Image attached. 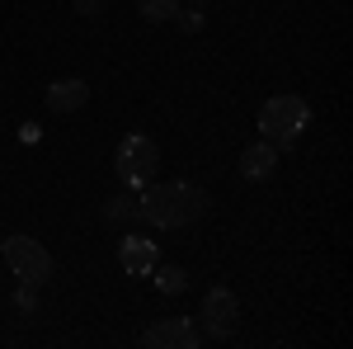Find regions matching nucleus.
<instances>
[{
	"mask_svg": "<svg viewBox=\"0 0 353 349\" xmlns=\"http://www.w3.org/2000/svg\"><path fill=\"white\" fill-rule=\"evenodd\" d=\"M208 208H212L208 189L189 185V180L137 189V217H141L146 227H161V232H179V227H193V222L208 213Z\"/></svg>",
	"mask_w": 353,
	"mask_h": 349,
	"instance_id": "nucleus-1",
	"label": "nucleus"
},
{
	"mask_svg": "<svg viewBox=\"0 0 353 349\" xmlns=\"http://www.w3.org/2000/svg\"><path fill=\"white\" fill-rule=\"evenodd\" d=\"M306 128H311V104H306L301 95H273V100H264V109H259V137L273 142L278 151L292 147Z\"/></svg>",
	"mask_w": 353,
	"mask_h": 349,
	"instance_id": "nucleus-2",
	"label": "nucleus"
},
{
	"mask_svg": "<svg viewBox=\"0 0 353 349\" xmlns=\"http://www.w3.org/2000/svg\"><path fill=\"white\" fill-rule=\"evenodd\" d=\"M113 165H118V180L128 189H146L151 175H156V165H161V147L146 133H128L118 142V161Z\"/></svg>",
	"mask_w": 353,
	"mask_h": 349,
	"instance_id": "nucleus-3",
	"label": "nucleus"
},
{
	"mask_svg": "<svg viewBox=\"0 0 353 349\" xmlns=\"http://www.w3.org/2000/svg\"><path fill=\"white\" fill-rule=\"evenodd\" d=\"M5 265L14 269V279H24V283H48L52 279V269H57V260L48 255V245L43 241H33V236H5Z\"/></svg>",
	"mask_w": 353,
	"mask_h": 349,
	"instance_id": "nucleus-4",
	"label": "nucleus"
},
{
	"mask_svg": "<svg viewBox=\"0 0 353 349\" xmlns=\"http://www.w3.org/2000/svg\"><path fill=\"white\" fill-rule=\"evenodd\" d=\"M203 326H208L212 340L236 335V326H241V297L231 293V288H208V297H203Z\"/></svg>",
	"mask_w": 353,
	"mask_h": 349,
	"instance_id": "nucleus-5",
	"label": "nucleus"
},
{
	"mask_svg": "<svg viewBox=\"0 0 353 349\" xmlns=\"http://www.w3.org/2000/svg\"><path fill=\"white\" fill-rule=\"evenodd\" d=\"M141 345H146V349H165V345L193 349V345H203V335L193 330L189 317H165V321H156L151 330H141Z\"/></svg>",
	"mask_w": 353,
	"mask_h": 349,
	"instance_id": "nucleus-6",
	"label": "nucleus"
},
{
	"mask_svg": "<svg viewBox=\"0 0 353 349\" xmlns=\"http://www.w3.org/2000/svg\"><path fill=\"white\" fill-rule=\"evenodd\" d=\"M118 265H123V274H132V279H146L151 269L161 265V260H156V241H146V236H123Z\"/></svg>",
	"mask_w": 353,
	"mask_h": 349,
	"instance_id": "nucleus-7",
	"label": "nucleus"
},
{
	"mask_svg": "<svg viewBox=\"0 0 353 349\" xmlns=\"http://www.w3.org/2000/svg\"><path fill=\"white\" fill-rule=\"evenodd\" d=\"M85 104H90V85L76 81V76L48 85V109H52V113H76V109H85Z\"/></svg>",
	"mask_w": 353,
	"mask_h": 349,
	"instance_id": "nucleus-8",
	"label": "nucleus"
},
{
	"mask_svg": "<svg viewBox=\"0 0 353 349\" xmlns=\"http://www.w3.org/2000/svg\"><path fill=\"white\" fill-rule=\"evenodd\" d=\"M273 170H278V147H273V142H254V147L241 151V175L245 180H269Z\"/></svg>",
	"mask_w": 353,
	"mask_h": 349,
	"instance_id": "nucleus-9",
	"label": "nucleus"
},
{
	"mask_svg": "<svg viewBox=\"0 0 353 349\" xmlns=\"http://www.w3.org/2000/svg\"><path fill=\"white\" fill-rule=\"evenodd\" d=\"M151 274H156V288H161L165 297H179L184 288H189V274H184L179 265H156Z\"/></svg>",
	"mask_w": 353,
	"mask_h": 349,
	"instance_id": "nucleus-10",
	"label": "nucleus"
},
{
	"mask_svg": "<svg viewBox=\"0 0 353 349\" xmlns=\"http://www.w3.org/2000/svg\"><path fill=\"white\" fill-rule=\"evenodd\" d=\"M137 15L146 24H170L179 15V0H137Z\"/></svg>",
	"mask_w": 353,
	"mask_h": 349,
	"instance_id": "nucleus-11",
	"label": "nucleus"
},
{
	"mask_svg": "<svg viewBox=\"0 0 353 349\" xmlns=\"http://www.w3.org/2000/svg\"><path fill=\"white\" fill-rule=\"evenodd\" d=\"M104 217H109V222H128V217H137V198L132 194H113L109 203H104Z\"/></svg>",
	"mask_w": 353,
	"mask_h": 349,
	"instance_id": "nucleus-12",
	"label": "nucleus"
},
{
	"mask_svg": "<svg viewBox=\"0 0 353 349\" xmlns=\"http://www.w3.org/2000/svg\"><path fill=\"white\" fill-rule=\"evenodd\" d=\"M174 24L184 28V33H198V28H203V5H193V10H179V15H174Z\"/></svg>",
	"mask_w": 353,
	"mask_h": 349,
	"instance_id": "nucleus-13",
	"label": "nucleus"
},
{
	"mask_svg": "<svg viewBox=\"0 0 353 349\" xmlns=\"http://www.w3.org/2000/svg\"><path fill=\"white\" fill-rule=\"evenodd\" d=\"M14 307H19L24 317H33V312H38V293H33V283H19V293H14Z\"/></svg>",
	"mask_w": 353,
	"mask_h": 349,
	"instance_id": "nucleus-14",
	"label": "nucleus"
},
{
	"mask_svg": "<svg viewBox=\"0 0 353 349\" xmlns=\"http://www.w3.org/2000/svg\"><path fill=\"white\" fill-rule=\"evenodd\" d=\"M71 5H76V15H85V19H99L109 10V0H71Z\"/></svg>",
	"mask_w": 353,
	"mask_h": 349,
	"instance_id": "nucleus-15",
	"label": "nucleus"
},
{
	"mask_svg": "<svg viewBox=\"0 0 353 349\" xmlns=\"http://www.w3.org/2000/svg\"><path fill=\"white\" fill-rule=\"evenodd\" d=\"M193 5H208V0H193Z\"/></svg>",
	"mask_w": 353,
	"mask_h": 349,
	"instance_id": "nucleus-16",
	"label": "nucleus"
}]
</instances>
